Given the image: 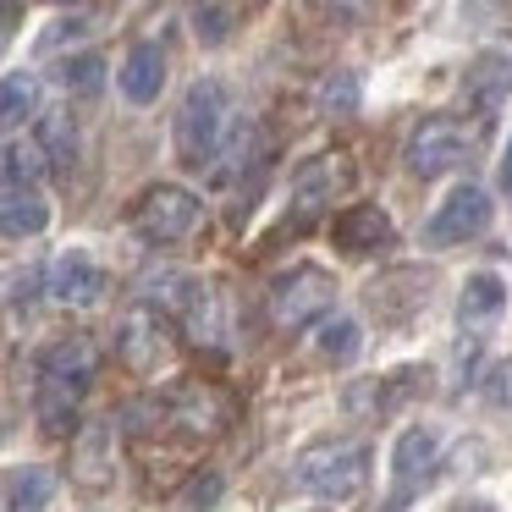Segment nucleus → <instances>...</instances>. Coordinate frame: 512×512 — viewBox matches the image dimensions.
<instances>
[{"instance_id": "1", "label": "nucleus", "mask_w": 512, "mask_h": 512, "mask_svg": "<svg viewBox=\"0 0 512 512\" xmlns=\"http://www.w3.org/2000/svg\"><path fill=\"white\" fill-rule=\"evenodd\" d=\"M94 342L89 336H67L45 353L39 364V391H34V408H39V424L50 435H72L78 430V402L89 397L94 386Z\"/></svg>"}, {"instance_id": "2", "label": "nucleus", "mask_w": 512, "mask_h": 512, "mask_svg": "<svg viewBox=\"0 0 512 512\" xmlns=\"http://www.w3.org/2000/svg\"><path fill=\"white\" fill-rule=\"evenodd\" d=\"M226 127H232V100H226V83L199 78L177 105V127H171V144L177 160L188 171H210L226 149Z\"/></svg>"}, {"instance_id": "3", "label": "nucleus", "mask_w": 512, "mask_h": 512, "mask_svg": "<svg viewBox=\"0 0 512 512\" xmlns=\"http://www.w3.org/2000/svg\"><path fill=\"white\" fill-rule=\"evenodd\" d=\"M298 485L320 501H353L358 490L369 485V446L364 441H342V435H325V441H309L292 463Z\"/></svg>"}, {"instance_id": "4", "label": "nucleus", "mask_w": 512, "mask_h": 512, "mask_svg": "<svg viewBox=\"0 0 512 512\" xmlns=\"http://www.w3.org/2000/svg\"><path fill=\"white\" fill-rule=\"evenodd\" d=\"M474 144H479V133L463 122V116H424V122L408 133V149H402V160H408L413 177L435 182V177H446V171L468 166Z\"/></svg>"}, {"instance_id": "5", "label": "nucleus", "mask_w": 512, "mask_h": 512, "mask_svg": "<svg viewBox=\"0 0 512 512\" xmlns=\"http://www.w3.org/2000/svg\"><path fill=\"white\" fill-rule=\"evenodd\" d=\"M336 309V276L320 265H292L270 281V325L276 331H303L320 314Z\"/></svg>"}, {"instance_id": "6", "label": "nucleus", "mask_w": 512, "mask_h": 512, "mask_svg": "<svg viewBox=\"0 0 512 512\" xmlns=\"http://www.w3.org/2000/svg\"><path fill=\"white\" fill-rule=\"evenodd\" d=\"M199 221H204V199L193 188H177V182H155L133 204V226L149 243H182V237L199 232Z\"/></svg>"}, {"instance_id": "7", "label": "nucleus", "mask_w": 512, "mask_h": 512, "mask_svg": "<svg viewBox=\"0 0 512 512\" xmlns=\"http://www.w3.org/2000/svg\"><path fill=\"white\" fill-rule=\"evenodd\" d=\"M144 303L155 314H171V320H182V331L188 336H215V292L204 287L199 276H188V270H160V276L144 281Z\"/></svg>"}, {"instance_id": "8", "label": "nucleus", "mask_w": 512, "mask_h": 512, "mask_svg": "<svg viewBox=\"0 0 512 512\" xmlns=\"http://www.w3.org/2000/svg\"><path fill=\"white\" fill-rule=\"evenodd\" d=\"M490 215H496L490 193L474 188V182H463V188H452V193H446V204L430 215V226H424V243H430V248H457V243H468V237L485 232Z\"/></svg>"}, {"instance_id": "9", "label": "nucleus", "mask_w": 512, "mask_h": 512, "mask_svg": "<svg viewBox=\"0 0 512 512\" xmlns=\"http://www.w3.org/2000/svg\"><path fill=\"white\" fill-rule=\"evenodd\" d=\"M347 188H353V160H347V155H314V160H303L298 177H292V204H298V221L331 210Z\"/></svg>"}, {"instance_id": "10", "label": "nucleus", "mask_w": 512, "mask_h": 512, "mask_svg": "<svg viewBox=\"0 0 512 512\" xmlns=\"http://www.w3.org/2000/svg\"><path fill=\"white\" fill-rule=\"evenodd\" d=\"M45 287H50V298L67 303V309H94V303L105 298V270L94 265L83 248H67L61 259H50Z\"/></svg>"}, {"instance_id": "11", "label": "nucleus", "mask_w": 512, "mask_h": 512, "mask_svg": "<svg viewBox=\"0 0 512 512\" xmlns=\"http://www.w3.org/2000/svg\"><path fill=\"white\" fill-rule=\"evenodd\" d=\"M331 243L342 248V254L364 259V254H380V248L397 243V226H391V215L380 210V204H347L331 221Z\"/></svg>"}, {"instance_id": "12", "label": "nucleus", "mask_w": 512, "mask_h": 512, "mask_svg": "<svg viewBox=\"0 0 512 512\" xmlns=\"http://www.w3.org/2000/svg\"><path fill=\"white\" fill-rule=\"evenodd\" d=\"M116 353H122V364L133 369V375H149V369H160L166 364V331H160V314L149 309H133L122 320V331H116Z\"/></svg>"}, {"instance_id": "13", "label": "nucleus", "mask_w": 512, "mask_h": 512, "mask_svg": "<svg viewBox=\"0 0 512 512\" xmlns=\"http://www.w3.org/2000/svg\"><path fill=\"white\" fill-rule=\"evenodd\" d=\"M424 303H430V276L419 270H391L369 287V309L380 314V325H408Z\"/></svg>"}, {"instance_id": "14", "label": "nucleus", "mask_w": 512, "mask_h": 512, "mask_svg": "<svg viewBox=\"0 0 512 512\" xmlns=\"http://www.w3.org/2000/svg\"><path fill=\"white\" fill-rule=\"evenodd\" d=\"M45 226H50V204L39 199V188H23V182H0V237H6V243L39 237Z\"/></svg>"}, {"instance_id": "15", "label": "nucleus", "mask_w": 512, "mask_h": 512, "mask_svg": "<svg viewBox=\"0 0 512 512\" xmlns=\"http://www.w3.org/2000/svg\"><path fill=\"white\" fill-rule=\"evenodd\" d=\"M116 89H122L127 105H155L160 89H166V50L160 45H133L116 72Z\"/></svg>"}, {"instance_id": "16", "label": "nucleus", "mask_w": 512, "mask_h": 512, "mask_svg": "<svg viewBox=\"0 0 512 512\" xmlns=\"http://www.w3.org/2000/svg\"><path fill=\"white\" fill-rule=\"evenodd\" d=\"M111 452H116L111 424H83L78 441H72V479L83 490H105L111 485Z\"/></svg>"}, {"instance_id": "17", "label": "nucleus", "mask_w": 512, "mask_h": 512, "mask_svg": "<svg viewBox=\"0 0 512 512\" xmlns=\"http://www.w3.org/2000/svg\"><path fill=\"white\" fill-rule=\"evenodd\" d=\"M501 309H507V281L496 270H479V276L463 281V298H457V325L463 331H490Z\"/></svg>"}, {"instance_id": "18", "label": "nucleus", "mask_w": 512, "mask_h": 512, "mask_svg": "<svg viewBox=\"0 0 512 512\" xmlns=\"http://www.w3.org/2000/svg\"><path fill=\"white\" fill-rule=\"evenodd\" d=\"M435 452H441V435L424 430V424H413V430H402V435H397V446H391V474H397L402 496H408V490L419 485V479H430Z\"/></svg>"}, {"instance_id": "19", "label": "nucleus", "mask_w": 512, "mask_h": 512, "mask_svg": "<svg viewBox=\"0 0 512 512\" xmlns=\"http://www.w3.org/2000/svg\"><path fill=\"white\" fill-rule=\"evenodd\" d=\"M39 100H45L39 72H6V78H0V138H12L17 127L34 122Z\"/></svg>"}, {"instance_id": "20", "label": "nucleus", "mask_w": 512, "mask_h": 512, "mask_svg": "<svg viewBox=\"0 0 512 512\" xmlns=\"http://www.w3.org/2000/svg\"><path fill=\"white\" fill-rule=\"evenodd\" d=\"M408 380H413V369L386 375V380H353V386H347V413H358V419H380V413H391L413 391Z\"/></svg>"}, {"instance_id": "21", "label": "nucleus", "mask_w": 512, "mask_h": 512, "mask_svg": "<svg viewBox=\"0 0 512 512\" xmlns=\"http://www.w3.org/2000/svg\"><path fill=\"white\" fill-rule=\"evenodd\" d=\"M320 331H314V353L325 358V364H353L358 347H364V331H358V320H347V314H320Z\"/></svg>"}, {"instance_id": "22", "label": "nucleus", "mask_w": 512, "mask_h": 512, "mask_svg": "<svg viewBox=\"0 0 512 512\" xmlns=\"http://www.w3.org/2000/svg\"><path fill=\"white\" fill-rule=\"evenodd\" d=\"M39 149H45L50 171H72V160H78V122H72L67 111H45L39 116Z\"/></svg>"}, {"instance_id": "23", "label": "nucleus", "mask_w": 512, "mask_h": 512, "mask_svg": "<svg viewBox=\"0 0 512 512\" xmlns=\"http://www.w3.org/2000/svg\"><path fill=\"white\" fill-rule=\"evenodd\" d=\"M50 496H56V474L28 463V468H17L12 485H6V512H50Z\"/></svg>"}, {"instance_id": "24", "label": "nucleus", "mask_w": 512, "mask_h": 512, "mask_svg": "<svg viewBox=\"0 0 512 512\" xmlns=\"http://www.w3.org/2000/svg\"><path fill=\"white\" fill-rule=\"evenodd\" d=\"M512 89V56H479L468 72V94L479 105H501V94Z\"/></svg>"}, {"instance_id": "25", "label": "nucleus", "mask_w": 512, "mask_h": 512, "mask_svg": "<svg viewBox=\"0 0 512 512\" xmlns=\"http://www.w3.org/2000/svg\"><path fill=\"white\" fill-rule=\"evenodd\" d=\"M45 171H50V160H45V149H39V144H12L6 155H0V182L39 188V182H45Z\"/></svg>"}, {"instance_id": "26", "label": "nucleus", "mask_w": 512, "mask_h": 512, "mask_svg": "<svg viewBox=\"0 0 512 512\" xmlns=\"http://www.w3.org/2000/svg\"><path fill=\"white\" fill-rule=\"evenodd\" d=\"M61 83H67L72 94H100L105 89V61L94 56V50H83V56H72L67 67H61Z\"/></svg>"}, {"instance_id": "27", "label": "nucleus", "mask_w": 512, "mask_h": 512, "mask_svg": "<svg viewBox=\"0 0 512 512\" xmlns=\"http://www.w3.org/2000/svg\"><path fill=\"white\" fill-rule=\"evenodd\" d=\"M320 111H325V116H353V111H358V78H353V72H336V78H325Z\"/></svg>"}, {"instance_id": "28", "label": "nucleus", "mask_w": 512, "mask_h": 512, "mask_svg": "<svg viewBox=\"0 0 512 512\" xmlns=\"http://www.w3.org/2000/svg\"><path fill=\"white\" fill-rule=\"evenodd\" d=\"M193 28H199L204 45H221L226 28H232V17H226V6H199V12H193Z\"/></svg>"}, {"instance_id": "29", "label": "nucleus", "mask_w": 512, "mask_h": 512, "mask_svg": "<svg viewBox=\"0 0 512 512\" xmlns=\"http://www.w3.org/2000/svg\"><path fill=\"white\" fill-rule=\"evenodd\" d=\"M485 397L496 402V408H512V358H501V364L485 375Z\"/></svg>"}, {"instance_id": "30", "label": "nucleus", "mask_w": 512, "mask_h": 512, "mask_svg": "<svg viewBox=\"0 0 512 512\" xmlns=\"http://www.w3.org/2000/svg\"><path fill=\"white\" fill-rule=\"evenodd\" d=\"M215 496H221V479H215V474H210V479H199V485H193V490H188V512H199V507H210V501H215Z\"/></svg>"}, {"instance_id": "31", "label": "nucleus", "mask_w": 512, "mask_h": 512, "mask_svg": "<svg viewBox=\"0 0 512 512\" xmlns=\"http://www.w3.org/2000/svg\"><path fill=\"white\" fill-rule=\"evenodd\" d=\"M17 34V0H0V45Z\"/></svg>"}, {"instance_id": "32", "label": "nucleus", "mask_w": 512, "mask_h": 512, "mask_svg": "<svg viewBox=\"0 0 512 512\" xmlns=\"http://www.w3.org/2000/svg\"><path fill=\"white\" fill-rule=\"evenodd\" d=\"M501 188L512 193V144H507V155H501Z\"/></svg>"}, {"instance_id": "33", "label": "nucleus", "mask_w": 512, "mask_h": 512, "mask_svg": "<svg viewBox=\"0 0 512 512\" xmlns=\"http://www.w3.org/2000/svg\"><path fill=\"white\" fill-rule=\"evenodd\" d=\"M452 512H496L490 501H463V507H452Z\"/></svg>"}, {"instance_id": "34", "label": "nucleus", "mask_w": 512, "mask_h": 512, "mask_svg": "<svg viewBox=\"0 0 512 512\" xmlns=\"http://www.w3.org/2000/svg\"><path fill=\"white\" fill-rule=\"evenodd\" d=\"M45 6H89V0H45Z\"/></svg>"}, {"instance_id": "35", "label": "nucleus", "mask_w": 512, "mask_h": 512, "mask_svg": "<svg viewBox=\"0 0 512 512\" xmlns=\"http://www.w3.org/2000/svg\"><path fill=\"white\" fill-rule=\"evenodd\" d=\"M0 441H6V424H0Z\"/></svg>"}]
</instances>
